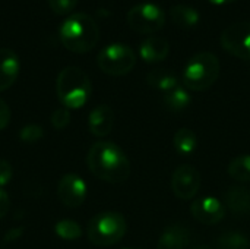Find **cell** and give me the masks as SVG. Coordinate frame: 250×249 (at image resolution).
<instances>
[{
    "label": "cell",
    "mask_w": 250,
    "mask_h": 249,
    "mask_svg": "<svg viewBox=\"0 0 250 249\" xmlns=\"http://www.w3.org/2000/svg\"><path fill=\"white\" fill-rule=\"evenodd\" d=\"M224 205L234 216H250V188L231 186L224 194Z\"/></svg>",
    "instance_id": "cell-15"
},
{
    "label": "cell",
    "mask_w": 250,
    "mask_h": 249,
    "mask_svg": "<svg viewBox=\"0 0 250 249\" xmlns=\"http://www.w3.org/2000/svg\"><path fill=\"white\" fill-rule=\"evenodd\" d=\"M9 208H10V198L7 192L0 188V219H3L9 213Z\"/></svg>",
    "instance_id": "cell-29"
},
{
    "label": "cell",
    "mask_w": 250,
    "mask_h": 249,
    "mask_svg": "<svg viewBox=\"0 0 250 249\" xmlns=\"http://www.w3.org/2000/svg\"><path fill=\"white\" fill-rule=\"evenodd\" d=\"M146 82L151 88L158 90L161 92H168L171 90H174L176 87H179V79L173 72L164 70V69H155L151 70L146 75Z\"/></svg>",
    "instance_id": "cell-18"
},
{
    "label": "cell",
    "mask_w": 250,
    "mask_h": 249,
    "mask_svg": "<svg viewBox=\"0 0 250 249\" xmlns=\"http://www.w3.org/2000/svg\"><path fill=\"white\" fill-rule=\"evenodd\" d=\"M229 175L239 182H250V154L233 158L229 164Z\"/></svg>",
    "instance_id": "cell-22"
},
{
    "label": "cell",
    "mask_w": 250,
    "mask_h": 249,
    "mask_svg": "<svg viewBox=\"0 0 250 249\" xmlns=\"http://www.w3.org/2000/svg\"><path fill=\"white\" fill-rule=\"evenodd\" d=\"M212 4H218V6H223V4H230L236 0H209Z\"/></svg>",
    "instance_id": "cell-31"
},
{
    "label": "cell",
    "mask_w": 250,
    "mask_h": 249,
    "mask_svg": "<svg viewBox=\"0 0 250 249\" xmlns=\"http://www.w3.org/2000/svg\"><path fill=\"white\" fill-rule=\"evenodd\" d=\"M163 100H164V106L170 112H174V113H180V112L186 110L192 103V97H190L189 91L180 85L176 87L174 90L166 92Z\"/></svg>",
    "instance_id": "cell-19"
},
{
    "label": "cell",
    "mask_w": 250,
    "mask_h": 249,
    "mask_svg": "<svg viewBox=\"0 0 250 249\" xmlns=\"http://www.w3.org/2000/svg\"><path fill=\"white\" fill-rule=\"evenodd\" d=\"M202 183L201 173L190 164L179 166L171 176V189L179 200L189 201L196 197Z\"/></svg>",
    "instance_id": "cell-9"
},
{
    "label": "cell",
    "mask_w": 250,
    "mask_h": 249,
    "mask_svg": "<svg viewBox=\"0 0 250 249\" xmlns=\"http://www.w3.org/2000/svg\"><path fill=\"white\" fill-rule=\"evenodd\" d=\"M56 92L63 107L76 110L88 103L92 92V85L83 69L78 66H66L57 75Z\"/></svg>",
    "instance_id": "cell-3"
},
{
    "label": "cell",
    "mask_w": 250,
    "mask_h": 249,
    "mask_svg": "<svg viewBox=\"0 0 250 249\" xmlns=\"http://www.w3.org/2000/svg\"><path fill=\"white\" fill-rule=\"evenodd\" d=\"M190 249H214L212 247H208V245H199V247H193Z\"/></svg>",
    "instance_id": "cell-32"
},
{
    "label": "cell",
    "mask_w": 250,
    "mask_h": 249,
    "mask_svg": "<svg viewBox=\"0 0 250 249\" xmlns=\"http://www.w3.org/2000/svg\"><path fill=\"white\" fill-rule=\"evenodd\" d=\"M19 236H22V230H21V229H15V230H12V232H7V233H6L4 241H6V242H9V241H15V239H18Z\"/></svg>",
    "instance_id": "cell-30"
},
{
    "label": "cell",
    "mask_w": 250,
    "mask_h": 249,
    "mask_svg": "<svg viewBox=\"0 0 250 249\" xmlns=\"http://www.w3.org/2000/svg\"><path fill=\"white\" fill-rule=\"evenodd\" d=\"M114 125V112L108 104H98L88 116V129L97 138L107 136Z\"/></svg>",
    "instance_id": "cell-12"
},
{
    "label": "cell",
    "mask_w": 250,
    "mask_h": 249,
    "mask_svg": "<svg viewBox=\"0 0 250 249\" xmlns=\"http://www.w3.org/2000/svg\"><path fill=\"white\" fill-rule=\"evenodd\" d=\"M190 232L183 225L168 226L160 236L157 249H185L189 245Z\"/></svg>",
    "instance_id": "cell-16"
},
{
    "label": "cell",
    "mask_w": 250,
    "mask_h": 249,
    "mask_svg": "<svg viewBox=\"0 0 250 249\" xmlns=\"http://www.w3.org/2000/svg\"><path fill=\"white\" fill-rule=\"evenodd\" d=\"M12 178H13V170L10 163L4 158H0V188L9 185Z\"/></svg>",
    "instance_id": "cell-27"
},
{
    "label": "cell",
    "mask_w": 250,
    "mask_h": 249,
    "mask_svg": "<svg viewBox=\"0 0 250 249\" xmlns=\"http://www.w3.org/2000/svg\"><path fill=\"white\" fill-rule=\"evenodd\" d=\"M127 25L139 34H154L166 25V12L155 3H139L129 9L126 15Z\"/></svg>",
    "instance_id": "cell-7"
},
{
    "label": "cell",
    "mask_w": 250,
    "mask_h": 249,
    "mask_svg": "<svg viewBox=\"0 0 250 249\" xmlns=\"http://www.w3.org/2000/svg\"><path fill=\"white\" fill-rule=\"evenodd\" d=\"M249 239L239 232H229L215 239L214 249H249Z\"/></svg>",
    "instance_id": "cell-21"
},
{
    "label": "cell",
    "mask_w": 250,
    "mask_h": 249,
    "mask_svg": "<svg viewBox=\"0 0 250 249\" xmlns=\"http://www.w3.org/2000/svg\"><path fill=\"white\" fill-rule=\"evenodd\" d=\"M50 9L57 15H66L72 12L78 3V0H47Z\"/></svg>",
    "instance_id": "cell-26"
},
{
    "label": "cell",
    "mask_w": 250,
    "mask_h": 249,
    "mask_svg": "<svg viewBox=\"0 0 250 249\" xmlns=\"http://www.w3.org/2000/svg\"><path fill=\"white\" fill-rule=\"evenodd\" d=\"M21 72L19 56L10 48H0V92L10 88Z\"/></svg>",
    "instance_id": "cell-13"
},
{
    "label": "cell",
    "mask_w": 250,
    "mask_h": 249,
    "mask_svg": "<svg viewBox=\"0 0 250 249\" xmlns=\"http://www.w3.org/2000/svg\"><path fill=\"white\" fill-rule=\"evenodd\" d=\"M126 249H141V248H126Z\"/></svg>",
    "instance_id": "cell-33"
},
{
    "label": "cell",
    "mask_w": 250,
    "mask_h": 249,
    "mask_svg": "<svg viewBox=\"0 0 250 249\" xmlns=\"http://www.w3.org/2000/svg\"><path fill=\"white\" fill-rule=\"evenodd\" d=\"M10 116H12V113H10L7 103L3 98H0V132L4 131L7 128V125L10 123Z\"/></svg>",
    "instance_id": "cell-28"
},
{
    "label": "cell",
    "mask_w": 250,
    "mask_h": 249,
    "mask_svg": "<svg viewBox=\"0 0 250 249\" xmlns=\"http://www.w3.org/2000/svg\"><path fill=\"white\" fill-rule=\"evenodd\" d=\"M173 142H174L176 151L179 154H182V156H190V154H193V151L196 150V145H198L196 135L189 128H180L174 134Z\"/></svg>",
    "instance_id": "cell-20"
},
{
    "label": "cell",
    "mask_w": 250,
    "mask_h": 249,
    "mask_svg": "<svg viewBox=\"0 0 250 249\" xmlns=\"http://www.w3.org/2000/svg\"><path fill=\"white\" fill-rule=\"evenodd\" d=\"M192 216L202 225H218L226 216V205L214 197H202L192 203Z\"/></svg>",
    "instance_id": "cell-11"
},
{
    "label": "cell",
    "mask_w": 250,
    "mask_h": 249,
    "mask_svg": "<svg viewBox=\"0 0 250 249\" xmlns=\"http://www.w3.org/2000/svg\"><path fill=\"white\" fill-rule=\"evenodd\" d=\"M44 138V128L37 123H29L19 131V139L25 144H37Z\"/></svg>",
    "instance_id": "cell-24"
},
{
    "label": "cell",
    "mask_w": 250,
    "mask_h": 249,
    "mask_svg": "<svg viewBox=\"0 0 250 249\" xmlns=\"http://www.w3.org/2000/svg\"><path fill=\"white\" fill-rule=\"evenodd\" d=\"M220 72V59L211 51H201L192 56L186 63L182 81L186 90L205 91L218 81Z\"/></svg>",
    "instance_id": "cell-4"
},
{
    "label": "cell",
    "mask_w": 250,
    "mask_h": 249,
    "mask_svg": "<svg viewBox=\"0 0 250 249\" xmlns=\"http://www.w3.org/2000/svg\"><path fill=\"white\" fill-rule=\"evenodd\" d=\"M86 164L95 178L107 183H122L129 179L132 172L123 150L110 141L95 142L88 151Z\"/></svg>",
    "instance_id": "cell-1"
},
{
    "label": "cell",
    "mask_w": 250,
    "mask_h": 249,
    "mask_svg": "<svg viewBox=\"0 0 250 249\" xmlns=\"http://www.w3.org/2000/svg\"><path fill=\"white\" fill-rule=\"evenodd\" d=\"M88 195V186L85 181L75 175L67 173L60 178L57 183V198L59 201L67 208H78L81 207Z\"/></svg>",
    "instance_id": "cell-10"
},
{
    "label": "cell",
    "mask_w": 250,
    "mask_h": 249,
    "mask_svg": "<svg viewBox=\"0 0 250 249\" xmlns=\"http://www.w3.org/2000/svg\"><path fill=\"white\" fill-rule=\"evenodd\" d=\"M127 232L126 219L116 211H103L94 216L86 229L88 239L97 247H111L120 242Z\"/></svg>",
    "instance_id": "cell-5"
},
{
    "label": "cell",
    "mask_w": 250,
    "mask_h": 249,
    "mask_svg": "<svg viewBox=\"0 0 250 249\" xmlns=\"http://www.w3.org/2000/svg\"><path fill=\"white\" fill-rule=\"evenodd\" d=\"M54 233L63 241H76L82 236V227L75 220L63 219L54 225Z\"/></svg>",
    "instance_id": "cell-23"
},
{
    "label": "cell",
    "mask_w": 250,
    "mask_h": 249,
    "mask_svg": "<svg viewBox=\"0 0 250 249\" xmlns=\"http://www.w3.org/2000/svg\"><path fill=\"white\" fill-rule=\"evenodd\" d=\"M50 120H51V125H53L54 129H59V131L66 129L69 126V123H70V110L66 109V107H63V106L62 107H57L51 113Z\"/></svg>",
    "instance_id": "cell-25"
},
{
    "label": "cell",
    "mask_w": 250,
    "mask_h": 249,
    "mask_svg": "<svg viewBox=\"0 0 250 249\" xmlns=\"http://www.w3.org/2000/svg\"><path fill=\"white\" fill-rule=\"evenodd\" d=\"M221 45L231 56L250 60V21H239L229 25L220 37Z\"/></svg>",
    "instance_id": "cell-8"
},
{
    "label": "cell",
    "mask_w": 250,
    "mask_h": 249,
    "mask_svg": "<svg viewBox=\"0 0 250 249\" xmlns=\"http://www.w3.org/2000/svg\"><path fill=\"white\" fill-rule=\"evenodd\" d=\"M170 54V43L164 37L152 35L145 38L139 45V56L146 63H157Z\"/></svg>",
    "instance_id": "cell-14"
},
{
    "label": "cell",
    "mask_w": 250,
    "mask_h": 249,
    "mask_svg": "<svg viewBox=\"0 0 250 249\" xmlns=\"http://www.w3.org/2000/svg\"><path fill=\"white\" fill-rule=\"evenodd\" d=\"M98 68L110 76L127 75L136 65L135 51L123 43H111L97 56Z\"/></svg>",
    "instance_id": "cell-6"
},
{
    "label": "cell",
    "mask_w": 250,
    "mask_h": 249,
    "mask_svg": "<svg viewBox=\"0 0 250 249\" xmlns=\"http://www.w3.org/2000/svg\"><path fill=\"white\" fill-rule=\"evenodd\" d=\"M168 15L173 23H176L177 26L183 29H190L196 26L201 19L199 12L193 6H189V4H174L170 7Z\"/></svg>",
    "instance_id": "cell-17"
},
{
    "label": "cell",
    "mask_w": 250,
    "mask_h": 249,
    "mask_svg": "<svg viewBox=\"0 0 250 249\" xmlns=\"http://www.w3.org/2000/svg\"><path fill=\"white\" fill-rule=\"evenodd\" d=\"M59 38L69 51L88 53L100 40V26L91 15L76 12L60 23Z\"/></svg>",
    "instance_id": "cell-2"
}]
</instances>
